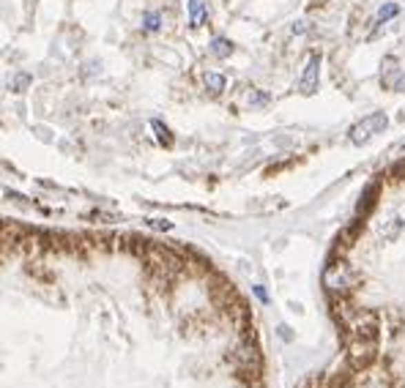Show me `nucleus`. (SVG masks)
<instances>
[{
  "label": "nucleus",
  "instance_id": "1",
  "mask_svg": "<svg viewBox=\"0 0 405 388\" xmlns=\"http://www.w3.org/2000/svg\"><path fill=\"white\" fill-rule=\"evenodd\" d=\"M386 126H389L386 112H373V115L362 118V121L350 129V143H353V145H364L367 140H373L375 134H381Z\"/></svg>",
  "mask_w": 405,
  "mask_h": 388
},
{
  "label": "nucleus",
  "instance_id": "2",
  "mask_svg": "<svg viewBox=\"0 0 405 388\" xmlns=\"http://www.w3.org/2000/svg\"><path fill=\"white\" fill-rule=\"evenodd\" d=\"M324 285H326V290L328 293H348V287L353 285V274H350V268L345 265V263H331L328 268H326V274H324Z\"/></svg>",
  "mask_w": 405,
  "mask_h": 388
},
{
  "label": "nucleus",
  "instance_id": "3",
  "mask_svg": "<svg viewBox=\"0 0 405 388\" xmlns=\"http://www.w3.org/2000/svg\"><path fill=\"white\" fill-rule=\"evenodd\" d=\"M318 82H321V55H313L304 66V74L299 79V90L304 96H313L318 90Z\"/></svg>",
  "mask_w": 405,
  "mask_h": 388
},
{
  "label": "nucleus",
  "instance_id": "4",
  "mask_svg": "<svg viewBox=\"0 0 405 388\" xmlns=\"http://www.w3.org/2000/svg\"><path fill=\"white\" fill-rule=\"evenodd\" d=\"M384 74H381V82L386 85V88H392V90H405V69H397V63H395V58H386L384 61Z\"/></svg>",
  "mask_w": 405,
  "mask_h": 388
},
{
  "label": "nucleus",
  "instance_id": "5",
  "mask_svg": "<svg viewBox=\"0 0 405 388\" xmlns=\"http://www.w3.org/2000/svg\"><path fill=\"white\" fill-rule=\"evenodd\" d=\"M186 8H189V25H192V28H200V25L206 22V17H208L206 0H189Z\"/></svg>",
  "mask_w": 405,
  "mask_h": 388
},
{
  "label": "nucleus",
  "instance_id": "6",
  "mask_svg": "<svg viewBox=\"0 0 405 388\" xmlns=\"http://www.w3.org/2000/svg\"><path fill=\"white\" fill-rule=\"evenodd\" d=\"M400 230H403V219H400L397 214H392V216L386 219V225H381V227H378L381 238H386V241H395V238L400 235Z\"/></svg>",
  "mask_w": 405,
  "mask_h": 388
},
{
  "label": "nucleus",
  "instance_id": "7",
  "mask_svg": "<svg viewBox=\"0 0 405 388\" xmlns=\"http://www.w3.org/2000/svg\"><path fill=\"white\" fill-rule=\"evenodd\" d=\"M30 82H33V77H30L28 72H17V74L8 77V90H11V93H22V90L30 88Z\"/></svg>",
  "mask_w": 405,
  "mask_h": 388
},
{
  "label": "nucleus",
  "instance_id": "8",
  "mask_svg": "<svg viewBox=\"0 0 405 388\" xmlns=\"http://www.w3.org/2000/svg\"><path fill=\"white\" fill-rule=\"evenodd\" d=\"M230 52H233V44H230L228 39H214V41H211V55H217V58H230Z\"/></svg>",
  "mask_w": 405,
  "mask_h": 388
},
{
  "label": "nucleus",
  "instance_id": "9",
  "mask_svg": "<svg viewBox=\"0 0 405 388\" xmlns=\"http://www.w3.org/2000/svg\"><path fill=\"white\" fill-rule=\"evenodd\" d=\"M143 28H146L148 33H157V30L162 28V14H159V11H146V17H143Z\"/></svg>",
  "mask_w": 405,
  "mask_h": 388
},
{
  "label": "nucleus",
  "instance_id": "10",
  "mask_svg": "<svg viewBox=\"0 0 405 388\" xmlns=\"http://www.w3.org/2000/svg\"><path fill=\"white\" fill-rule=\"evenodd\" d=\"M203 79H206V88H208L211 93H222V90H225V85H228L225 77H222V74H217V72H208Z\"/></svg>",
  "mask_w": 405,
  "mask_h": 388
},
{
  "label": "nucleus",
  "instance_id": "11",
  "mask_svg": "<svg viewBox=\"0 0 405 388\" xmlns=\"http://www.w3.org/2000/svg\"><path fill=\"white\" fill-rule=\"evenodd\" d=\"M400 14V6L397 3H384L381 8H378V22H389V19H395Z\"/></svg>",
  "mask_w": 405,
  "mask_h": 388
},
{
  "label": "nucleus",
  "instance_id": "12",
  "mask_svg": "<svg viewBox=\"0 0 405 388\" xmlns=\"http://www.w3.org/2000/svg\"><path fill=\"white\" fill-rule=\"evenodd\" d=\"M151 126H154V132H157V137H159V143H162V145H170V143H172V134H170V129L164 126L162 121H154Z\"/></svg>",
  "mask_w": 405,
  "mask_h": 388
},
{
  "label": "nucleus",
  "instance_id": "13",
  "mask_svg": "<svg viewBox=\"0 0 405 388\" xmlns=\"http://www.w3.org/2000/svg\"><path fill=\"white\" fill-rule=\"evenodd\" d=\"M246 101H249L252 107H263V104H268V96H266V93H260V90H249Z\"/></svg>",
  "mask_w": 405,
  "mask_h": 388
},
{
  "label": "nucleus",
  "instance_id": "14",
  "mask_svg": "<svg viewBox=\"0 0 405 388\" xmlns=\"http://www.w3.org/2000/svg\"><path fill=\"white\" fill-rule=\"evenodd\" d=\"M307 30V22H296V28H293V33H304Z\"/></svg>",
  "mask_w": 405,
  "mask_h": 388
},
{
  "label": "nucleus",
  "instance_id": "15",
  "mask_svg": "<svg viewBox=\"0 0 405 388\" xmlns=\"http://www.w3.org/2000/svg\"><path fill=\"white\" fill-rule=\"evenodd\" d=\"M255 293H257V298H263V301H266V298H268V296H266V290H263V287H255Z\"/></svg>",
  "mask_w": 405,
  "mask_h": 388
}]
</instances>
